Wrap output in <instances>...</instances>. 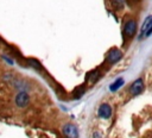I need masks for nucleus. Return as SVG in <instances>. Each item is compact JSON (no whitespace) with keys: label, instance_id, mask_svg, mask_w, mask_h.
Here are the masks:
<instances>
[{"label":"nucleus","instance_id":"f257e3e1","mask_svg":"<svg viewBox=\"0 0 152 138\" xmlns=\"http://www.w3.org/2000/svg\"><path fill=\"white\" fill-rule=\"evenodd\" d=\"M14 102H15L17 107H19V108H25V107H27L28 104H30V95L27 94V92L20 90V92L15 95Z\"/></svg>","mask_w":152,"mask_h":138},{"label":"nucleus","instance_id":"f03ea898","mask_svg":"<svg viewBox=\"0 0 152 138\" xmlns=\"http://www.w3.org/2000/svg\"><path fill=\"white\" fill-rule=\"evenodd\" d=\"M122 58V52L121 50L116 49V48H113L108 51L107 56H106V61L109 63V64H114V63H118L120 59Z\"/></svg>","mask_w":152,"mask_h":138},{"label":"nucleus","instance_id":"7ed1b4c3","mask_svg":"<svg viewBox=\"0 0 152 138\" xmlns=\"http://www.w3.org/2000/svg\"><path fill=\"white\" fill-rule=\"evenodd\" d=\"M137 32V21L134 19H128L125 23L124 26V33L126 34V37H133L134 33Z\"/></svg>","mask_w":152,"mask_h":138},{"label":"nucleus","instance_id":"20e7f679","mask_svg":"<svg viewBox=\"0 0 152 138\" xmlns=\"http://www.w3.org/2000/svg\"><path fill=\"white\" fill-rule=\"evenodd\" d=\"M142 90H144V81H142V79H137L129 86V93L132 95H134V96L141 94Z\"/></svg>","mask_w":152,"mask_h":138},{"label":"nucleus","instance_id":"39448f33","mask_svg":"<svg viewBox=\"0 0 152 138\" xmlns=\"http://www.w3.org/2000/svg\"><path fill=\"white\" fill-rule=\"evenodd\" d=\"M112 106L109 104H101L97 109V115L101 119H109L112 117Z\"/></svg>","mask_w":152,"mask_h":138},{"label":"nucleus","instance_id":"423d86ee","mask_svg":"<svg viewBox=\"0 0 152 138\" xmlns=\"http://www.w3.org/2000/svg\"><path fill=\"white\" fill-rule=\"evenodd\" d=\"M63 134L66 138H78V130L74 124H65L63 126Z\"/></svg>","mask_w":152,"mask_h":138},{"label":"nucleus","instance_id":"0eeeda50","mask_svg":"<svg viewBox=\"0 0 152 138\" xmlns=\"http://www.w3.org/2000/svg\"><path fill=\"white\" fill-rule=\"evenodd\" d=\"M151 25H152V15H147V17L145 18V20H144L141 27H140V32H139V36H138V39H139V40H141L142 37H145V33H146V31L148 30V27H150Z\"/></svg>","mask_w":152,"mask_h":138},{"label":"nucleus","instance_id":"6e6552de","mask_svg":"<svg viewBox=\"0 0 152 138\" xmlns=\"http://www.w3.org/2000/svg\"><path fill=\"white\" fill-rule=\"evenodd\" d=\"M124 84H125V80H124V77L120 76V77L115 79L114 82H112V83L109 84V90H110V92H116V90L120 89Z\"/></svg>","mask_w":152,"mask_h":138},{"label":"nucleus","instance_id":"1a4fd4ad","mask_svg":"<svg viewBox=\"0 0 152 138\" xmlns=\"http://www.w3.org/2000/svg\"><path fill=\"white\" fill-rule=\"evenodd\" d=\"M13 84L15 86L17 89H21V90L27 89V83H26L25 81H23V80H14V81H13ZM25 92H26V90H25Z\"/></svg>","mask_w":152,"mask_h":138},{"label":"nucleus","instance_id":"9d476101","mask_svg":"<svg viewBox=\"0 0 152 138\" xmlns=\"http://www.w3.org/2000/svg\"><path fill=\"white\" fill-rule=\"evenodd\" d=\"M110 4L115 10H119V11L125 7V0H110Z\"/></svg>","mask_w":152,"mask_h":138},{"label":"nucleus","instance_id":"9b49d317","mask_svg":"<svg viewBox=\"0 0 152 138\" xmlns=\"http://www.w3.org/2000/svg\"><path fill=\"white\" fill-rule=\"evenodd\" d=\"M97 77H99V70H93V71H90V73L88 74V76H87V79H88L90 82L96 81Z\"/></svg>","mask_w":152,"mask_h":138},{"label":"nucleus","instance_id":"f8f14e48","mask_svg":"<svg viewBox=\"0 0 152 138\" xmlns=\"http://www.w3.org/2000/svg\"><path fill=\"white\" fill-rule=\"evenodd\" d=\"M27 63H28L31 67L36 68V69H42V64H40L37 59H34V58H28V59H27Z\"/></svg>","mask_w":152,"mask_h":138},{"label":"nucleus","instance_id":"ddd939ff","mask_svg":"<svg viewBox=\"0 0 152 138\" xmlns=\"http://www.w3.org/2000/svg\"><path fill=\"white\" fill-rule=\"evenodd\" d=\"M93 138H101V133H100L99 131H95V132L93 133Z\"/></svg>","mask_w":152,"mask_h":138}]
</instances>
